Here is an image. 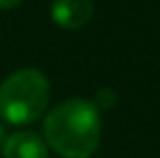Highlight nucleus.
I'll use <instances>...</instances> for the list:
<instances>
[{"label": "nucleus", "instance_id": "nucleus-1", "mask_svg": "<svg viewBox=\"0 0 160 158\" xmlns=\"http://www.w3.org/2000/svg\"><path fill=\"white\" fill-rule=\"evenodd\" d=\"M47 144L63 158H89L102 138V116L93 101L79 97L55 106L43 122Z\"/></svg>", "mask_w": 160, "mask_h": 158}, {"label": "nucleus", "instance_id": "nucleus-2", "mask_svg": "<svg viewBox=\"0 0 160 158\" xmlns=\"http://www.w3.org/2000/svg\"><path fill=\"white\" fill-rule=\"evenodd\" d=\"M49 81L39 69H20L0 83V116L8 124L27 126L47 111Z\"/></svg>", "mask_w": 160, "mask_h": 158}, {"label": "nucleus", "instance_id": "nucleus-3", "mask_svg": "<svg viewBox=\"0 0 160 158\" xmlns=\"http://www.w3.org/2000/svg\"><path fill=\"white\" fill-rule=\"evenodd\" d=\"M51 16L63 28H81L93 16V0H53Z\"/></svg>", "mask_w": 160, "mask_h": 158}, {"label": "nucleus", "instance_id": "nucleus-4", "mask_svg": "<svg viewBox=\"0 0 160 158\" xmlns=\"http://www.w3.org/2000/svg\"><path fill=\"white\" fill-rule=\"evenodd\" d=\"M4 158H47V142L35 132H14L2 142Z\"/></svg>", "mask_w": 160, "mask_h": 158}, {"label": "nucleus", "instance_id": "nucleus-5", "mask_svg": "<svg viewBox=\"0 0 160 158\" xmlns=\"http://www.w3.org/2000/svg\"><path fill=\"white\" fill-rule=\"evenodd\" d=\"M113 95H116V93H113L112 89H103V91H99V95L95 97V106H99V107H103V110H106V107H109V106L113 103V99H116Z\"/></svg>", "mask_w": 160, "mask_h": 158}, {"label": "nucleus", "instance_id": "nucleus-6", "mask_svg": "<svg viewBox=\"0 0 160 158\" xmlns=\"http://www.w3.org/2000/svg\"><path fill=\"white\" fill-rule=\"evenodd\" d=\"M20 2H22V0H0V10H8V8H14V6H18Z\"/></svg>", "mask_w": 160, "mask_h": 158}, {"label": "nucleus", "instance_id": "nucleus-7", "mask_svg": "<svg viewBox=\"0 0 160 158\" xmlns=\"http://www.w3.org/2000/svg\"><path fill=\"white\" fill-rule=\"evenodd\" d=\"M2 142H4V126L0 122V146H2Z\"/></svg>", "mask_w": 160, "mask_h": 158}]
</instances>
